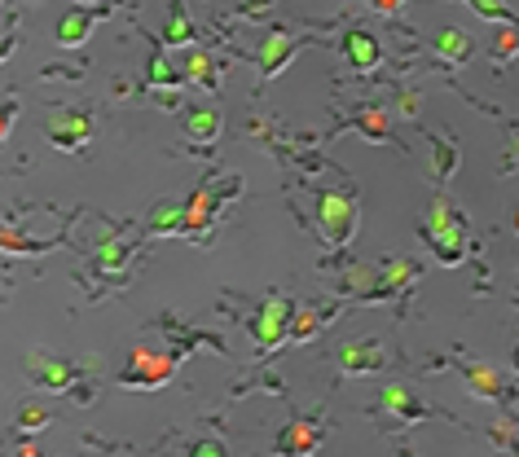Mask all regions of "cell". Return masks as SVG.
Here are the masks:
<instances>
[{
  "mask_svg": "<svg viewBox=\"0 0 519 457\" xmlns=\"http://www.w3.org/2000/svg\"><path fill=\"white\" fill-rule=\"evenodd\" d=\"M317 330H322V317H317V308H295V312H291V330H286V339L308 343Z\"/></svg>",
  "mask_w": 519,
  "mask_h": 457,
  "instance_id": "26",
  "label": "cell"
},
{
  "mask_svg": "<svg viewBox=\"0 0 519 457\" xmlns=\"http://www.w3.org/2000/svg\"><path fill=\"white\" fill-rule=\"evenodd\" d=\"M212 216H216V194L212 185H198L190 198H185V233L198 238V233L212 229Z\"/></svg>",
  "mask_w": 519,
  "mask_h": 457,
  "instance_id": "12",
  "label": "cell"
},
{
  "mask_svg": "<svg viewBox=\"0 0 519 457\" xmlns=\"http://www.w3.org/2000/svg\"><path fill=\"white\" fill-rule=\"evenodd\" d=\"M317 440H322V436H317L313 422L295 418L291 427H286L282 436H278V449H282V453H313V449H317Z\"/></svg>",
  "mask_w": 519,
  "mask_h": 457,
  "instance_id": "22",
  "label": "cell"
},
{
  "mask_svg": "<svg viewBox=\"0 0 519 457\" xmlns=\"http://www.w3.org/2000/svg\"><path fill=\"white\" fill-rule=\"evenodd\" d=\"M410 282H418V264H414V260H405V255H401V260H388V264L379 269V299H383V295L405 291Z\"/></svg>",
  "mask_w": 519,
  "mask_h": 457,
  "instance_id": "20",
  "label": "cell"
},
{
  "mask_svg": "<svg viewBox=\"0 0 519 457\" xmlns=\"http://www.w3.org/2000/svg\"><path fill=\"white\" fill-rule=\"evenodd\" d=\"M14 49H18V36H0V62H5Z\"/></svg>",
  "mask_w": 519,
  "mask_h": 457,
  "instance_id": "36",
  "label": "cell"
},
{
  "mask_svg": "<svg viewBox=\"0 0 519 457\" xmlns=\"http://www.w3.org/2000/svg\"><path fill=\"white\" fill-rule=\"evenodd\" d=\"M141 84H146L150 93H163V88H181L185 84V75L168 62V49H163V44H154L150 49V66H146V80Z\"/></svg>",
  "mask_w": 519,
  "mask_h": 457,
  "instance_id": "18",
  "label": "cell"
},
{
  "mask_svg": "<svg viewBox=\"0 0 519 457\" xmlns=\"http://www.w3.org/2000/svg\"><path fill=\"white\" fill-rule=\"evenodd\" d=\"M401 5H405V0H370V9H374V14H383V18L401 14Z\"/></svg>",
  "mask_w": 519,
  "mask_h": 457,
  "instance_id": "34",
  "label": "cell"
},
{
  "mask_svg": "<svg viewBox=\"0 0 519 457\" xmlns=\"http://www.w3.org/2000/svg\"><path fill=\"white\" fill-rule=\"evenodd\" d=\"M22 370H27L31 383L44 387V392H66V387L80 378V370H75L71 361H62V356H53V352H44V348L22 356Z\"/></svg>",
  "mask_w": 519,
  "mask_h": 457,
  "instance_id": "6",
  "label": "cell"
},
{
  "mask_svg": "<svg viewBox=\"0 0 519 457\" xmlns=\"http://www.w3.org/2000/svg\"><path fill=\"white\" fill-rule=\"evenodd\" d=\"M97 18H102L97 9H71V14H66L58 27H53V40H58L62 49H80V44L93 36V22Z\"/></svg>",
  "mask_w": 519,
  "mask_h": 457,
  "instance_id": "13",
  "label": "cell"
},
{
  "mask_svg": "<svg viewBox=\"0 0 519 457\" xmlns=\"http://www.w3.org/2000/svg\"><path fill=\"white\" fill-rule=\"evenodd\" d=\"M317 229L330 247H348L361 229V203H357V189H317Z\"/></svg>",
  "mask_w": 519,
  "mask_h": 457,
  "instance_id": "1",
  "label": "cell"
},
{
  "mask_svg": "<svg viewBox=\"0 0 519 457\" xmlns=\"http://www.w3.org/2000/svg\"><path fill=\"white\" fill-rule=\"evenodd\" d=\"M181 75L185 84H198V88H220V66L207 49H194V44H185V62H181Z\"/></svg>",
  "mask_w": 519,
  "mask_h": 457,
  "instance_id": "11",
  "label": "cell"
},
{
  "mask_svg": "<svg viewBox=\"0 0 519 457\" xmlns=\"http://www.w3.org/2000/svg\"><path fill=\"white\" fill-rule=\"evenodd\" d=\"M423 238L432 242L436 260H440V264H449V269H454V264H462V255H467V229H462L458 207L449 203L445 194H436V198H432V207H427Z\"/></svg>",
  "mask_w": 519,
  "mask_h": 457,
  "instance_id": "2",
  "label": "cell"
},
{
  "mask_svg": "<svg viewBox=\"0 0 519 457\" xmlns=\"http://www.w3.org/2000/svg\"><path fill=\"white\" fill-rule=\"evenodd\" d=\"M396 106H401V115H418V106H423V97H418V93H410V88H405V93L396 97Z\"/></svg>",
  "mask_w": 519,
  "mask_h": 457,
  "instance_id": "33",
  "label": "cell"
},
{
  "mask_svg": "<svg viewBox=\"0 0 519 457\" xmlns=\"http://www.w3.org/2000/svg\"><path fill=\"white\" fill-rule=\"evenodd\" d=\"M344 291L379 299V269H374V264H348L344 269Z\"/></svg>",
  "mask_w": 519,
  "mask_h": 457,
  "instance_id": "23",
  "label": "cell"
},
{
  "mask_svg": "<svg viewBox=\"0 0 519 457\" xmlns=\"http://www.w3.org/2000/svg\"><path fill=\"white\" fill-rule=\"evenodd\" d=\"M462 378H467V387H471V396H476V400H498L502 396V374L493 370V365L467 361V365H462Z\"/></svg>",
  "mask_w": 519,
  "mask_h": 457,
  "instance_id": "19",
  "label": "cell"
},
{
  "mask_svg": "<svg viewBox=\"0 0 519 457\" xmlns=\"http://www.w3.org/2000/svg\"><path fill=\"white\" fill-rule=\"evenodd\" d=\"M190 453H194V457H225V444L207 436V440H194V444H190Z\"/></svg>",
  "mask_w": 519,
  "mask_h": 457,
  "instance_id": "32",
  "label": "cell"
},
{
  "mask_svg": "<svg viewBox=\"0 0 519 457\" xmlns=\"http://www.w3.org/2000/svg\"><path fill=\"white\" fill-rule=\"evenodd\" d=\"M159 44L163 49H185V44H194V22H190L185 0H172L168 5V22H163V31H159Z\"/></svg>",
  "mask_w": 519,
  "mask_h": 457,
  "instance_id": "15",
  "label": "cell"
},
{
  "mask_svg": "<svg viewBox=\"0 0 519 457\" xmlns=\"http://www.w3.org/2000/svg\"><path fill=\"white\" fill-rule=\"evenodd\" d=\"M128 255H132V242L119 238V233H106V238L97 242L93 260H97V269H102V273H119L128 264Z\"/></svg>",
  "mask_w": 519,
  "mask_h": 457,
  "instance_id": "21",
  "label": "cell"
},
{
  "mask_svg": "<svg viewBox=\"0 0 519 457\" xmlns=\"http://www.w3.org/2000/svg\"><path fill=\"white\" fill-rule=\"evenodd\" d=\"M335 361L344 374H374V370H383V343L379 339H348V343H339Z\"/></svg>",
  "mask_w": 519,
  "mask_h": 457,
  "instance_id": "8",
  "label": "cell"
},
{
  "mask_svg": "<svg viewBox=\"0 0 519 457\" xmlns=\"http://www.w3.org/2000/svg\"><path fill=\"white\" fill-rule=\"evenodd\" d=\"M291 312L295 304L286 295H269L260 304V312L251 317V339H256V348L260 352H273V348H282L286 343V330H291Z\"/></svg>",
  "mask_w": 519,
  "mask_h": 457,
  "instance_id": "5",
  "label": "cell"
},
{
  "mask_svg": "<svg viewBox=\"0 0 519 457\" xmlns=\"http://www.w3.org/2000/svg\"><path fill=\"white\" fill-rule=\"evenodd\" d=\"M176 365H181V352L132 348L128 365H124V387H137V392H159V387L176 374Z\"/></svg>",
  "mask_w": 519,
  "mask_h": 457,
  "instance_id": "3",
  "label": "cell"
},
{
  "mask_svg": "<svg viewBox=\"0 0 519 457\" xmlns=\"http://www.w3.org/2000/svg\"><path fill=\"white\" fill-rule=\"evenodd\" d=\"M14 124H18V102H0V146L9 141Z\"/></svg>",
  "mask_w": 519,
  "mask_h": 457,
  "instance_id": "31",
  "label": "cell"
},
{
  "mask_svg": "<svg viewBox=\"0 0 519 457\" xmlns=\"http://www.w3.org/2000/svg\"><path fill=\"white\" fill-rule=\"evenodd\" d=\"M339 49H344L352 71H374V66L383 62V44H379V36H370V31H348Z\"/></svg>",
  "mask_w": 519,
  "mask_h": 457,
  "instance_id": "10",
  "label": "cell"
},
{
  "mask_svg": "<svg viewBox=\"0 0 519 457\" xmlns=\"http://www.w3.org/2000/svg\"><path fill=\"white\" fill-rule=\"evenodd\" d=\"M467 5H471V9H476V14H480V18L498 22V27H506V22H515V14H511V9H506V5H502V0H467Z\"/></svg>",
  "mask_w": 519,
  "mask_h": 457,
  "instance_id": "29",
  "label": "cell"
},
{
  "mask_svg": "<svg viewBox=\"0 0 519 457\" xmlns=\"http://www.w3.org/2000/svg\"><path fill=\"white\" fill-rule=\"evenodd\" d=\"M14 422H18L22 431H44V427H49V409H40L36 400H27V405H18Z\"/></svg>",
  "mask_w": 519,
  "mask_h": 457,
  "instance_id": "27",
  "label": "cell"
},
{
  "mask_svg": "<svg viewBox=\"0 0 519 457\" xmlns=\"http://www.w3.org/2000/svg\"><path fill=\"white\" fill-rule=\"evenodd\" d=\"M146 229L154 238H176V233H185V198H163V203H154Z\"/></svg>",
  "mask_w": 519,
  "mask_h": 457,
  "instance_id": "14",
  "label": "cell"
},
{
  "mask_svg": "<svg viewBox=\"0 0 519 457\" xmlns=\"http://www.w3.org/2000/svg\"><path fill=\"white\" fill-rule=\"evenodd\" d=\"M436 53H440V58H445V62H471V53H476V40H471V31L467 27H440L436 31Z\"/></svg>",
  "mask_w": 519,
  "mask_h": 457,
  "instance_id": "17",
  "label": "cell"
},
{
  "mask_svg": "<svg viewBox=\"0 0 519 457\" xmlns=\"http://www.w3.org/2000/svg\"><path fill=\"white\" fill-rule=\"evenodd\" d=\"M458 146H454V141H449V137H436L432 141V176H436V181H454V176H458Z\"/></svg>",
  "mask_w": 519,
  "mask_h": 457,
  "instance_id": "25",
  "label": "cell"
},
{
  "mask_svg": "<svg viewBox=\"0 0 519 457\" xmlns=\"http://www.w3.org/2000/svg\"><path fill=\"white\" fill-rule=\"evenodd\" d=\"M352 128H357L366 141H388V110L383 106H361L357 115H352Z\"/></svg>",
  "mask_w": 519,
  "mask_h": 457,
  "instance_id": "24",
  "label": "cell"
},
{
  "mask_svg": "<svg viewBox=\"0 0 519 457\" xmlns=\"http://www.w3.org/2000/svg\"><path fill=\"white\" fill-rule=\"evenodd\" d=\"M304 49V40L300 36H291V31H264V40H260V49H256V66H260V75L264 80H278V75L286 71V66L295 62V53Z\"/></svg>",
  "mask_w": 519,
  "mask_h": 457,
  "instance_id": "7",
  "label": "cell"
},
{
  "mask_svg": "<svg viewBox=\"0 0 519 457\" xmlns=\"http://www.w3.org/2000/svg\"><path fill=\"white\" fill-rule=\"evenodd\" d=\"M511 440H515L511 422H502V427H498V436H493V444H498V449H511Z\"/></svg>",
  "mask_w": 519,
  "mask_h": 457,
  "instance_id": "35",
  "label": "cell"
},
{
  "mask_svg": "<svg viewBox=\"0 0 519 457\" xmlns=\"http://www.w3.org/2000/svg\"><path fill=\"white\" fill-rule=\"evenodd\" d=\"M379 405L388 409V414H396L401 422H414V418L427 414V405H423V400H418L405 383H388V387H383V392H379Z\"/></svg>",
  "mask_w": 519,
  "mask_h": 457,
  "instance_id": "16",
  "label": "cell"
},
{
  "mask_svg": "<svg viewBox=\"0 0 519 457\" xmlns=\"http://www.w3.org/2000/svg\"><path fill=\"white\" fill-rule=\"evenodd\" d=\"M181 128L194 146H216L220 141V128H225V115L220 106H185L181 110Z\"/></svg>",
  "mask_w": 519,
  "mask_h": 457,
  "instance_id": "9",
  "label": "cell"
},
{
  "mask_svg": "<svg viewBox=\"0 0 519 457\" xmlns=\"http://www.w3.org/2000/svg\"><path fill=\"white\" fill-rule=\"evenodd\" d=\"M44 137H49L53 150L80 154V150H88V141H93V115H88V110H75V106L49 110V119H44Z\"/></svg>",
  "mask_w": 519,
  "mask_h": 457,
  "instance_id": "4",
  "label": "cell"
},
{
  "mask_svg": "<svg viewBox=\"0 0 519 457\" xmlns=\"http://www.w3.org/2000/svg\"><path fill=\"white\" fill-rule=\"evenodd\" d=\"M0 251H9V255H36L44 247H40V242H31V238H22V233H14V229H0Z\"/></svg>",
  "mask_w": 519,
  "mask_h": 457,
  "instance_id": "28",
  "label": "cell"
},
{
  "mask_svg": "<svg viewBox=\"0 0 519 457\" xmlns=\"http://www.w3.org/2000/svg\"><path fill=\"white\" fill-rule=\"evenodd\" d=\"M515 22H506V27L498 31V44H493V62H511L515 58Z\"/></svg>",
  "mask_w": 519,
  "mask_h": 457,
  "instance_id": "30",
  "label": "cell"
}]
</instances>
